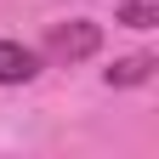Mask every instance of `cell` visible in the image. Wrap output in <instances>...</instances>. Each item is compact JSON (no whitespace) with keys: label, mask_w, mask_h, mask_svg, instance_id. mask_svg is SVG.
Wrapping results in <instances>:
<instances>
[{"label":"cell","mask_w":159,"mask_h":159,"mask_svg":"<svg viewBox=\"0 0 159 159\" xmlns=\"http://www.w3.org/2000/svg\"><path fill=\"white\" fill-rule=\"evenodd\" d=\"M97 46H102V29L85 23V17H74V23H57L46 29V40H40V57L46 63H85V57H97Z\"/></svg>","instance_id":"6da1fadb"},{"label":"cell","mask_w":159,"mask_h":159,"mask_svg":"<svg viewBox=\"0 0 159 159\" xmlns=\"http://www.w3.org/2000/svg\"><path fill=\"white\" fill-rule=\"evenodd\" d=\"M40 68H46V57H40L34 46H23V40H6V34H0V85H29Z\"/></svg>","instance_id":"7a4b0ae2"},{"label":"cell","mask_w":159,"mask_h":159,"mask_svg":"<svg viewBox=\"0 0 159 159\" xmlns=\"http://www.w3.org/2000/svg\"><path fill=\"white\" fill-rule=\"evenodd\" d=\"M153 68H159L153 57H148V51H136V57H119L102 80H108V85H142V80H153Z\"/></svg>","instance_id":"3957f363"},{"label":"cell","mask_w":159,"mask_h":159,"mask_svg":"<svg viewBox=\"0 0 159 159\" xmlns=\"http://www.w3.org/2000/svg\"><path fill=\"white\" fill-rule=\"evenodd\" d=\"M114 23H125V29H153V23H159V6H153V0H131V6H119Z\"/></svg>","instance_id":"277c9868"}]
</instances>
